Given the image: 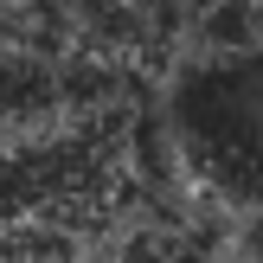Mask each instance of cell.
<instances>
[{"mask_svg": "<svg viewBox=\"0 0 263 263\" xmlns=\"http://www.w3.org/2000/svg\"><path fill=\"white\" fill-rule=\"evenodd\" d=\"M174 161L225 205L263 212V45L193 51L161 103Z\"/></svg>", "mask_w": 263, "mask_h": 263, "instance_id": "6da1fadb", "label": "cell"}, {"mask_svg": "<svg viewBox=\"0 0 263 263\" xmlns=\"http://www.w3.org/2000/svg\"><path fill=\"white\" fill-rule=\"evenodd\" d=\"M77 58L71 45L39 32H0V141H26V135H51L71 128L77 116Z\"/></svg>", "mask_w": 263, "mask_h": 263, "instance_id": "7a4b0ae2", "label": "cell"}, {"mask_svg": "<svg viewBox=\"0 0 263 263\" xmlns=\"http://www.w3.org/2000/svg\"><path fill=\"white\" fill-rule=\"evenodd\" d=\"M77 0H0V13H7L20 32H39V39H58L64 45V20H71Z\"/></svg>", "mask_w": 263, "mask_h": 263, "instance_id": "3957f363", "label": "cell"}, {"mask_svg": "<svg viewBox=\"0 0 263 263\" xmlns=\"http://www.w3.org/2000/svg\"><path fill=\"white\" fill-rule=\"evenodd\" d=\"M167 7H180V13H186V7H193V0H167Z\"/></svg>", "mask_w": 263, "mask_h": 263, "instance_id": "277c9868", "label": "cell"}]
</instances>
